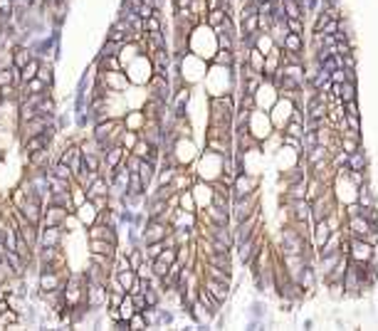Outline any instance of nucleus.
<instances>
[{
    "mask_svg": "<svg viewBox=\"0 0 378 331\" xmlns=\"http://www.w3.org/2000/svg\"><path fill=\"white\" fill-rule=\"evenodd\" d=\"M198 279H200V287L208 292V294H213V297H215L220 304H225L227 299H230V289H233V284H227V282H218V279L205 277V275H198Z\"/></svg>",
    "mask_w": 378,
    "mask_h": 331,
    "instance_id": "obj_1",
    "label": "nucleus"
},
{
    "mask_svg": "<svg viewBox=\"0 0 378 331\" xmlns=\"http://www.w3.org/2000/svg\"><path fill=\"white\" fill-rule=\"evenodd\" d=\"M371 252H373V245L366 242L364 237H351V245H349V257L351 262H368L371 260Z\"/></svg>",
    "mask_w": 378,
    "mask_h": 331,
    "instance_id": "obj_2",
    "label": "nucleus"
},
{
    "mask_svg": "<svg viewBox=\"0 0 378 331\" xmlns=\"http://www.w3.org/2000/svg\"><path fill=\"white\" fill-rule=\"evenodd\" d=\"M329 235H331V227H329V222L326 220L311 222V247H314V252L329 240Z\"/></svg>",
    "mask_w": 378,
    "mask_h": 331,
    "instance_id": "obj_3",
    "label": "nucleus"
},
{
    "mask_svg": "<svg viewBox=\"0 0 378 331\" xmlns=\"http://www.w3.org/2000/svg\"><path fill=\"white\" fill-rule=\"evenodd\" d=\"M62 237V225H47L45 230H40V245L42 247H57Z\"/></svg>",
    "mask_w": 378,
    "mask_h": 331,
    "instance_id": "obj_4",
    "label": "nucleus"
},
{
    "mask_svg": "<svg viewBox=\"0 0 378 331\" xmlns=\"http://www.w3.org/2000/svg\"><path fill=\"white\" fill-rule=\"evenodd\" d=\"M67 215H70V213H67L65 208L50 203L47 210H42V222H45V225H62V222L67 220Z\"/></svg>",
    "mask_w": 378,
    "mask_h": 331,
    "instance_id": "obj_5",
    "label": "nucleus"
},
{
    "mask_svg": "<svg viewBox=\"0 0 378 331\" xmlns=\"http://www.w3.org/2000/svg\"><path fill=\"white\" fill-rule=\"evenodd\" d=\"M188 101H191V89H188V87H181V89H178V94H176V99L171 101L173 116H185V107H188Z\"/></svg>",
    "mask_w": 378,
    "mask_h": 331,
    "instance_id": "obj_6",
    "label": "nucleus"
},
{
    "mask_svg": "<svg viewBox=\"0 0 378 331\" xmlns=\"http://www.w3.org/2000/svg\"><path fill=\"white\" fill-rule=\"evenodd\" d=\"M282 50H289V52H302L307 55V40L302 35H294V32H287V37L282 42Z\"/></svg>",
    "mask_w": 378,
    "mask_h": 331,
    "instance_id": "obj_7",
    "label": "nucleus"
},
{
    "mask_svg": "<svg viewBox=\"0 0 378 331\" xmlns=\"http://www.w3.org/2000/svg\"><path fill=\"white\" fill-rule=\"evenodd\" d=\"M346 166H349V171H366V168H368V153H366L364 146H361L359 151L349 153V158H346Z\"/></svg>",
    "mask_w": 378,
    "mask_h": 331,
    "instance_id": "obj_8",
    "label": "nucleus"
},
{
    "mask_svg": "<svg viewBox=\"0 0 378 331\" xmlns=\"http://www.w3.org/2000/svg\"><path fill=\"white\" fill-rule=\"evenodd\" d=\"M139 176H141V180H143V191H146V185H151V180H154V176H156V161L154 158H141Z\"/></svg>",
    "mask_w": 378,
    "mask_h": 331,
    "instance_id": "obj_9",
    "label": "nucleus"
},
{
    "mask_svg": "<svg viewBox=\"0 0 378 331\" xmlns=\"http://www.w3.org/2000/svg\"><path fill=\"white\" fill-rule=\"evenodd\" d=\"M282 10H284V17H299V20H304L307 13L302 10V3L299 0H280Z\"/></svg>",
    "mask_w": 378,
    "mask_h": 331,
    "instance_id": "obj_10",
    "label": "nucleus"
},
{
    "mask_svg": "<svg viewBox=\"0 0 378 331\" xmlns=\"http://www.w3.org/2000/svg\"><path fill=\"white\" fill-rule=\"evenodd\" d=\"M32 57H35V55L30 52L28 47L17 45V47L13 50V67H17V69H20V67H25V65H28V62L32 59Z\"/></svg>",
    "mask_w": 378,
    "mask_h": 331,
    "instance_id": "obj_11",
    "label": "nucleus"
},
{
    "mask_svg": "<svg viewBox=\"0 0 378 331\" xmlns=\"http://www.w3.org/2000/svg\"><path fill=\"white\" fill-rule=\"evenodd\" d=\"M37 69H40V59L32 57L25 67H20V82L25 84V82H30V79H35V77H37Z\"/></svg>",
    "mask_w": 378,
    "mask_h": 331,
    "instance_id": "obj_12",
    "label": "nucleus"
},
{
    "mask_svg": "<svg viewBox=\"0 0 378 331\" xmlns=\"http://www.w3.org/2000/svg\"><path fill=\"white\" fill-rule=\"evenodd\" d=\"M89 252H101V255H109V257H116V245L107 242V240H89Z\"/></svg>",
    "mask_w": 378,
    "mask_h": 331,
    "instance_id": "obj_13",
    "label": "nucleus"
},
{
    "mask_svg": "<svg viewBox=\"0 0 378 331\" xmlns=\"http://www.w3.org/2000/svg\"><path fill=\"white\" fill-rule=\"evenodd\" d=\"M339 101H351V99H359V84L356 82H344L341 84V92H339Z\"/></svg>",
    "mask_w": 378,
    "mask_h": 331,
    "instance_id": "obj_14",
    "label": "nucleus"
},
{
    "mask_svg": "<svg viewBox=\"0 0 378 331\" xmlns=\"http://www.w3.org/2000/svg\"><path fill=\"white\" fill-rule=\"evenodd\" d=\"M114 277H116V282L121 284L124 292H129L131 284L136 282V272H134V270H119V272H114Z\"/></svg>",
    "mask_w": 378,
    "mask_h": 331,
    "instance_id": "obj_15",
    "label": "nucleus"
},
{
    "mask_svg": "<svg viewBox=\"0 0 378 331\" xmlns=\"http://www.w3.org/2000/svg\"><path fill=\"white\" fill-rule=\"evenodd\" d=\"M275 47V40L269 37V32H257V40H255V50H260L262 55H269V50Z\"/></svg>",
    "mask_w": 378,
    "mask_h": 331,
    "instance_id": "obj_16",
    "label": "nucleus"
},
{
    "mask_svg": "<svg viewBox=\"0 0 378 331\" xmlns=\"http://www.w3.org/2000/svg\"><path fill=\"white\" fill-rule=\"evenodd\" d=\"M126 191H129V198H139L143 193V180H141L139 173H129V185H126Z\"/></svg>",
    "mask_w": 378,
    "mask_h": 331,
    "instance_id": "obj_17",
    "label": "nucleus"
},
{
    "mask_svg": "<svg viewBox=\"0 0 378 331\" xmlns=\"http://www.w3.org/2000/svg\"><path fill=\"white\" fill-rule=\"evenodd\" d=\"M245 62H247V65H250L252 69L262 72V67H265V55H262L260 50H255V47H250V50H247V57H245Z\"/></svg>",
    "mask_w": 378,
    "mask_h": 331,
    "instance_id": "obj_18",
    "label": "nucleus"
},
{
    "mask_svg": "<svg viewBox=\"0 0 378 331\" xmlns=\"http://www.w3.org/2000/svg\"><path fill=\"white\" fill-rule=\"evenodd\" d=\"M364 146V138H351V136H339V149L346 153H353L359 151Z\"/></svg>",
    "mask_w": 378,
    "mask_h": 331,
    "instance_id": "obj_19",
    "label": "nucleus"
},
{
    "mask_svg": "<svg viewBox=\"0 0 378 331\" xmlns=\"http://www.w3.org/2000/svg\"><path fill=\"white\" fill-rule=\"evenodd\" d=\"M50 176H55V178H59V180H67V183H72V180H74V176H72V168L67 163H62V161H57Z\"/></svg>",
    "mask_w": 378,
    "mask_h": 331,
    "instance_id": "obj_20",
    "label": "nucleus"
},
{
    "mask_svg": "<svg viewBox=\"0 0 378 331\" xmlns=\"http://www.w3.org/2000/svg\"><path fill=\"white\" fill-rule=\"evenodd\" d=\"M82 168L84 171H99L101 168L99 153H82Z\"/></svg>",
    "mask_w": 378,
    "mask_h": 331,
    "instance_id": "obj_21",
    "label": "nucleus"
},
{
    "mask_svg": "<svg viewBox=\"0 0 378 331\" xmlns=\"http://www.w3.org/2000/svg\"><path fill=\"white\" fill-rule=\"evenodd\" d=\"M119 314H121V319H131L134 314H136L134 299H131L129 294H124V299H121V304H119Z\"/></svg>",
    "mask_w": 378,
    "mask_h": 331,
    "instance_id": "obj_22",
    "label": "nucleus"
},
{
    "mask_svg": "<svg viewBox=\"0 0 378 331\" xmlns=\"http://www.w3.org/2000/svg\"><path fill=\"white\" fill-rule=\"evenodd\" d=\"M176 173H178V166H168V168H163V171L158 173V185H171L173 178H176Z\"/></svg>",
    "mask_w": 378,
    "mask_h": 331,
    "instance_id": "obj_23",
    "label": "nucleus"
},
{
    "mask_svg": "<svg viewBox=\"0 0 378 331\" xmlns=\"http://www.w3.org/2000/svg\"><path fill=\"white\" fill-rule=\"evenodd\" d=\"M17 321H20V314H17L15 309L8 306V309L0 312V326H10V324H17Z\"/></svg>",
    "mask_w": 378,
    "mask_h": 331,
    "instance_id": "obj_24",
    "label": "nucleus"
},
{
    "mask_svg": "<svg viewBox=\"0 0 378 331\" xmlns=\"http://www.w3.org/2000/svg\"><path fill=\"white\" fill-rule=\"evenodd\" d=\"M284 25H287L289 32L302 35V37H304V20H299V17H287V20H284Z\"/></svg>",
    "mask_w": 378,
    "mask_h": 331,
    "instance_id": "obj_25",
    "label": "nucleus"
},
{
    "mask_svg": "<svg viewBox=\"0 0 378 331\" xmlns=\"http://www.w3.org/2000/svg\"><path fill=\"white\" fill-rule=\"evenodd\" d=\"M191 13L196 15V17H200V20L205 23V15H208V3H205V0H193V3H191Z\"/></svg>",
    "mask_w": 378,
    "mask_h": 331,
    "instance_id": "obj_26",
    "label": "nucleus"
},
{
    "mask_svg": "<svg viewBox=\"0 0 378 331\" xmlns=\"http://www.w3.org/2000/svg\"><path fill=\"white\" fill-rule=\"evenodd\" d=\"M119 141H121V146H124L126 151H131V149H134V143L139 141V134H136V131H121Z\"/></svg>",
    "mask_w": 378,
    "mask_h": 331,
    "instance_id": "obj_27",
    "label": "nucleus"
},
{
    "mask_svg": "<svg viewBox=\"0 0 378 331\" xmlns=\"http://www.w3.org/2000/svg\"><path fill=\"white\" fill-rule=\"evenodd\" d=\"M223 17H225V10H208V15H205V25L218 28V25L223 23Z\"/></svg>",
    "mask_w": 378,
    "mask_h": 331,
    "instance_id": "obj_28",
    "label": "nucleus"
},
{
    "mask_svg": "<svg viewBox=\"0 0 378 331\" xmlns=\"http://www.w3.org/2000/svg\"><path fill=\"white\" fill-rule=\"evenodd\" d=\"M359 215H364L368 222H373V225H376V222H378V208L376 205H361V213H359Z\"/></svg>",
    "mask_w": 378,
    "mask_h": 331,
    "instance_id": "obj_29",
    "label": "nucleus"
},
{
    "mask_svg": "<svg viewBox=\"0 0 378 331\" xmlns=\"http://www.w3.org/2000/svg\"><path fill=\"white\" fill-rule=\"evenodd\" d=\"M119 50H121V45H119V42H112V40H107V42H104V47H101V57H112V55H119Z\"/></svg>",
    "mask_w": 378,
    "mask_h": 331,
    "instance_id": "obj_30",
    "label": "nucleus"
},
{
    "mask_svg": "<svg viewBox=\"0 0 378 331\" xmlns=\"http://www.w3.org/2000/svg\"><path fill=\"white\" fill-rule=\"evenodd\" d=\"M37 79L47 84V87H52V67H45L40 62V69H37Z\"/></svg>",
    "mask_w": 378,
    "mask_h": 331,
    "instance_id": "obj_31",
    "label": "nucleus"
},
{
    "mask_svg": "<svg viewBox=\"0 0 378 331\" xmlns=\"http://www.w3.org/2000/svg\"><path fill=\"white\" fill-rule=\"evenodd\" d=\"M344 114H346V116H361L359 101H356V99H351V101H344Z\"/></svg>",
    "mask_w": 378,
    "mask_h": 331,
    "instance_id": "obj_32",
    "label": "nucleus"
},
{
    "mask_svg": "<svg viewBox=\"0 0 378 331\" xmlns=\"http://www.w3.org/2000/svg\"><path fill=\"white\" fill-rule=\"evenodd\" d=\"M129 329H146V319H143L141 312H136L134 317L129 319Z\"/></svg>",
    "mask_w": 378,
    "mask_h": 331,
    "instance_id": "obj_33",
    "label": "nucleus"
},
{
    "mask_svg": "<svg viewBox=\"0 0 378 331\" xmlns=\"http://www.w3.org/2000/svg\"><path fill=\"white\" fill-rule=\"evenodd\" d=\"M329 79L334 84H344L346 82V69L339 67V69H334V72H329Z\"/></svg>",
    "mask_w": 378,
    "mask_h": 331,
    "instance_id": "obj_34",
    "label": "nucleus"
},
{
    "mask_svg": "<svg viewBox=\"0 0 378 331\" xmlns=\"http://www.w3.org/2000/svg\"><path fill=\"white\" fill-rule=\"evenodd\" d=\"M344 124L349 129H353V131H361V116H346L344 114Z\"/></svg>",
    "mask_w": 378,
    "mask_h": 331,
    "instance_id": "obj_35",
    "label": "nucleus"
},
{
    "mask_svg": "<svg viewBox=\"0 0 378 331\" xmlns=\"http://www.w3.org/2000/svg\"><path fill=\"white\" fill-rule=\"evenodd\" d=\"M339 32V20H326V25L322 28V35H336Z\"/></svg>",
    "mask_w": 378,
    "mask_h": 331,
    "instance_id": "obj_36",
    "label": "nucleus"
},
{
    "mask_svg": "<svg viewBox=\"0 0 378 331\" xmlns=\"http://www.w3.org/2000/svg\"><path fill=\"white\" fill-rule=\"evenodd\" d=\"M129 297L134 299V306H136V312L146 309V297H143V292H139V294H129Z\"/></svg>",
    "mask_w": 378,
    "mask_h": 331,
    "instance_id": "obj_37",
    "label": "nucleus"
},
{
    "mask_svg": "<svg viewBox=\"0 0 378 331\" xmlns=\"http://www.w3.org/2000/svg\"><path fill=\"white\" fill-rule=\"evenodd\" d=\"M191 3H193V0H176V10H185V8H191Z\"/></svg>",
    "mask_w": 378,
    "mask_h": 331,
    "instance_id": "obj_38",
    "label": "nucleus"
},
{
    "mask_svg": "<svg viewBox=\"0 0 378 331\" xmlns=\"http://www.w3.org/2000/svg\"><path fill=\"white\" fill-rule=\"evenodd\" d=\"M0 107H3V97H0Z\"/></svg>",
    "mask_w": 378,
    "mask_h": 331,
    "instance_id": "obj_39",
    "label": "nucleus"
}]
</instances>
